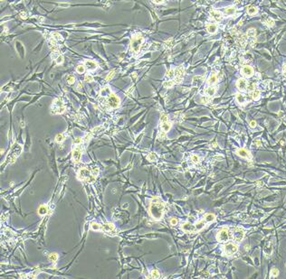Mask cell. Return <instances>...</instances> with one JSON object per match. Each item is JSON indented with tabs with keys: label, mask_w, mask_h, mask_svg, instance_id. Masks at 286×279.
<instances>
[{
	"label": "cell",
	"mask_w": 286,
	"mask_h": 279,
	"mask_svg": "<svg viewBox=\"0 0 286 279\" xmlns=\"http://www.w3.org/2000/svg\"><path fill=\"white\" fill-rule=\"evenodd\" d=\"M250 126H251V127H253V128H254V127H255V126H256V122L254 121V120L251 121V122H250Z\"/></svg>",
	"instance_id": "cell-53"
},
{
	"label": "cell",
	"mask_w": 286,
	"mask_h": 279,
	"mask_svg": "<svg viewBox=\"0 0 286 279\" xmlns=\"http://www.w3.org/2000/svg\"><path fill=\"white\" fill-rule=\"evenodd\" d=\"M163 210H164V203L160 202L158 198H154L152 200V202L150 203V212L151 216L153 217L156 220H159L161 219V217L163 215Z\"/></svg>",
	"instance_id": "cell-1"
},
{
	"label": "cell",
	"mask_w": 286,
	"mask_h": 279,
	"mask_svg": "<svg viewBox=\"0 0 286 279\" xmlns=\"http://www.w3.org/2000/svg\"><path fill=\"white\" fill-rule=\"evenodd\" d=\"M283 73H284V75L286 76V65L284 66V70H283Z\"/></svg>",
	"instance_id": "cell-55"
},
{
	"label": "cell",
	"mask_w": 286,
	"mask_h": 279,
	"mask_svg": "<svg viewBox=\"0 0 286 279\" xmlns=\"http://www.w3.org/2000/svg\"><path fill=\"white\" fill-rule=\"evenodd\" d=\"M57 258H58V255L56 253H52V254L49 255V259L52 262H56Z\"/></svg>",
	"instance_id": "cell-28"
},
{
	"label": "cell",
	"mask_w": 286,
	"mask_h": 279,
	"mask_svg": "<svg viewBox=\"0 0 286 279\" xmlns=\"http://www.w3.org/2000/svg\"><path fill=\"white\" fill-rule=\"evenodd\" d=\"M114 74H115V71H112V72H110L109 75H108V76H107V78H106V81H110V80L113 78Z\"/></svg>",
	"instance_id": "cell-40"
},
{
	"label": "cell",
	"mask_w": 286,
	"mask_h": 279,
	"mask_svg": "<svg viewBox=\"0 0 286 279\" xmlns=\"http://www.w3.org/2000/svg\"><path fill=\"white\" fill-rule=\"evenodd\" d=\"M205 226H206V222H205L204 221H199V222H197V223H196V230H202V229H203V228H204Z\"/></svg>",
	"instance_id": "cell-24"
},
{
	"label": "cell",
	"mask_w": 286,
	"mask_h": 279,
	"mask_svg": "<svg viewBox=\"0 0 286 279\" xmlns=\"http://www.w3.org/2000/svg\"><path fill=\"white\" fill-rule=\"evenodd\" d=\"M225 11H226V13L227 14H233L235 13V12H236V8H235V7H228V8H226V10H225Z\"/></svg>",
	"instance_id": "cell-33"
},
{
	"label": "cell",
	"mask_w": 286,
	"mask_h": 279,
	"mask_svg": "<svg viewBox=\"0 0 286 279\" xmlns=\"http://www.w3.org/2000/svg\"><path fill=\"white\" fill-rule=\"evenodd\" d=\"M237 249H238V248L235 244H227L224 247V252L228 256H230V255L235 254L237 251Z\"/></svg>",
	"instance_id": "cell-8"
},
{
	"label": "cell",
	"mask_w": 286,
	"mask_h": 279,
	"mask_svg": "<svg viewBox=\"0 0 286 279\" xmlns=\"http://www.w3.org/2000/svg\"><path fill=\"white\" fill-rule=\"evenodd\" d=\"M166 75L168 78H172V77L175 76V71L174 70H168V72H167V73H166Z\"/></svg>",
	"instance_id": "cell-37"
},
{
	"label": "cell",
	"mask_w": 286,
	"mask_h": 279,
	"mask_svg": "<svg viewBox=\"0 0 286 279\" xmlns=\"http://www.w3.org/2000/svg\"><path fill=\"white\" fill-rule=\"evenodd\" d=\"M82 137H77L76 139L73 141V144H80V143H82Z\"/></svg>",
	"instance_id": "cell-50"
},
{
	"label": "cell",
	"mask_w": 286,
	"mask_h": 279,
	"mask_svg": "<svg viewBox=\"0 0 286 279\" xmlns=\"http://www.w3.org/2000/svg\"><path fill=\"white\" fill-rule=\"evenodd\" d=\"M120 100L119 99L118 97L116 96L115 94L113 93H110L109 95V98H108V103H109L110 107L112 108H116L119 107V105H120Z\"/></svg>",
	"instance_id": "cell-6"
},
{
	"label": "cell",
	"mask_w": 286,
	"mask_h": 279,
	"mask_svg": "<svg viewBox=\"0 0 286 279\" xmlns=\"http://www.w3.org/2000/svg\"><path fill=\"white\" fill-rule=\"evenodd\" d=\"M183 74H184V69L182 67H178L175 71V75L176 79H182L183 80Z\"/></svg>",
	"instance_id": "cell-17"
},
{
	"label": "cell",
	"mask_w": 286,
	"mask_h": 279,
	"mask_svg": "<svg viewBox=\"0 0 286 279\" xmlns=\"http://www.w3.org/2000/svg\"><path fill=\"white\" fill-rule=\"evenodd\" d=\"M161 128H162V130L164 132H168L171 128V124L169 122H163L162 125H161Z\"/></svg>",
	"instance_id": "cell-19"
},
{
	"label": "cell",
	"mask_w": 286,
	"mask_h": 279,
	"mask_svg": "<svg viewBox=\"0 0 286 279\" xmlns=\"http://www.w3.org/2000/svg\"><path fill=\"white\" fill-rule=\"evenodd\" d=\"M21 16H26V15H25V13H21Z\"/></svg>",
	"instance_id": "cell-57"
},
{
	"label": "cell",
	"mask_w": 286,
	"mask_h": 279,
	"mask_svg": "<svg viewBox=\"0 0 286 279\" xmlns=\"http://www.w3.org/2000/svg\"><path fill=\"white\" fill-rule=\"evenodd\" d=\"M210 14L212 15V17L215 19V20H216V21H221L222 20V14L220 12H218V11H211L210 12Z\"/></svg>",
	"instance_id": "cell-15"
},
{
	"label": "cell",
	"mask_w": 286,
	"mask_h": 279,
	"mask_svg": "<svg viewBox=\"0 0 286 279\" xmlns=\"http://www.w3.org/2000/svg\"><path fill=\"white\" fill-rule=\"evenodd\" d=\"M242 72H243V74H245V76H252L253 73H254V70L250 66H245L242 70Z\"/></svg>",
	"instance_id": "cell-13"
},
{
	"label": "cell",
	"mask_w": 286,
	"mask_h": 279,
	"mask_svg": "<svg viewBox=\"0 0 286 279\" xmlns=\"http://www.w3.org/2000/svg\"><path fill=\"white\" fill-rule=\"evenodd\" d=\"M154 3H156V4H161V3H164V1H154Z\"/></svg>",
	"instance_id": "cell-54"
},
{
	"label": "cell",
	"mask_w": 286,
	"mask_h": 279,
	"mask_svg": "<svg viewBox=\"0 0 286 279\" xmlns=\"http://www.w3.org/2000/svg\"><path fill=\"white\" fill-rule=\"evenodd\" d=\"M85 66H86L89 70H95L97 68V64L92 61H86L85 62Z\"/></svg>",
	"instance_id": "cell-18"
},
{
	"label": "cell",
	"mask_w": 286,
	"mask_h": 279,
	"mask_svg": "<svg viewBox=\"0 0 286 279\" xmlns=\"http://www.w3.org/2000/svg\"><path fill=\"white\" fill-rule=\"evenodd\" d=\"M143 43V37L140 34H137L135 35L131 40V43H130V47H131V50L134 52V53H138L139 50L140 48L141 43Z\"/></svg>",
	"instance_id": "cell-4"
},
{
	"label": "cell",
	"mask_w": 286,
	"mask_h": 279,
	"mask_svg": "<svg viewBox=\"0 0 286 279\" xmlns=\"http://www.w3.org/2000/svg\"><path fill=\"white\" fill-rule=\"evenodd\" d=\"M236 99H237V101H238V102H239L240 104H243V103H245V96H243L242 94H239V93L236 95Z\"/></svg>",
	"instance_id": "cell-26"
},
{
	"label": "cell",
	"mask_w": 286,
	"mask_h": 279,
	"mask_svg": "<svg viewBox=\"0 0 286 279\" xmlns=\"http://www.w3.org/2000/svg\"><path fill=\"white\" fill-rule=\"evenodd\" d=\"M82 157V152L79 148H75L73 151V158L75 163H79Z\"/></svg>",
	"instance_id": "cell-10"
},
{
	"label": "cell",
	"mask_w": 286,
	"mask_h": 279,
	"mask_svg": "<svg viewBox=\"0 0 286 279\" xmlns=\"http://www.w3.org/2000/svg\"><path fill=\"white\" fill-rule=\"evenodd\" d=\"M160 120L163 122H168V115H166V114H162V116L160 117Z\"/></svg>",
	"instance_id": "cell-41"
},
{
	"label": "cell",
	"mask_w": 286,
	"mask_h": 279,
	"mask_svg": "<svg viewBox=\"0 0 286 279\" xmlns=\"http://www.w3.org/2000/svg\"><path fill=\"white\" fill-rule=\"evenodd\" d=\"M74 81H75V80H74V77L72 76V75H70V76L67 78V81H68L70 84H73V82H74Z\"/></svg>",
	"instance_id": "cell-47"
},
{
	"label": "cell",
	"mask_w": 286,
	"mask_h": 279,
	"mask_svg": "<svg viewBox=\"0 0 286 279\" xmlns=\"http://www.w3.org/2000/svg\"><path fill=\"white\" fill-rule=\"evenodd\" d=\"M64 134H57L56 136H55V140H56V142H58V143H61V142H63L64 140Z\"/></svg>",
	"instance_id": "cell-27"
},
{
	"label": "cell",
	"mask_w": 286,
	"mask_h": 279,
	"mask_svg": "<svg viewBox=\"0 0 286 279\" xmlns=\"http://www.w3.org/2000/svg\"><path fill=\"white\" fill-rule=\"evenodd\" d=\"M230 239V232L227 228H224L220 230V232L217 235V240L219 242H226L228 239Z\"/></svg>",
	"instance_id": "cell-5"
},
{
	"label": "cell",
	"mask_w": 286,
	"mask_h": 279,
	"mask_svg": "<svg viewBox=\"0 0 286 279\" xmlns=\"http://www.w3.org/2000/svg\"><path fill=\"white\" fill-rule=\"evenodd\" d=\"M78 87H79V88H82V83H80V84L78 85Z\"/></svg>",
	"instance_id": "cell-58"
},
{
	"label": "cell",
	"mask_w": 286,
	"mask_h": 279,
	"mask_svg": "<svg viewBox=\"0 0 286 279\" xmlns=\"http://www.w3.org/2000/svg\"><path fill=\"white\" fill-rule=\"evenodd\" d=\"M192 161H193L194 163H198V162H199V157H198L197 155L194 154V155L192 156Z\"/></svg>",
	"instance_id": "cell-49"
},
{
	"label": "cell",
	"mask_w": 286,
	"mask_h": 279,
	"mask_svg": "<svg viewBox=\"0 0 286 279\" xmlns=\"http://www.w3.org/2000/svg\"><path fill=\"white\" fill-rule=\"evenodd\" d=\"M115 230V226L112 223H107L103 225V230L104 231H111V230Z\"/></svg>",
	"instance_id": "cell-20"
},
{
	"label": "cell",
	"mask_w": 286,
	"mask_h": 279,
	"mask_svg": "<svg viewBox=\"0 0 286 279\" xmlns=\"http://www.w3.org/2000/svg\"><path fill=\"white\" fill-rule=\"evenodd\" d=\"M174 83H175V81H166V82H164L163 86L165 88H170V87H172L174 85Z\"/></svg>",
	"instance_id": "cell-36"
},
{
	"label": "cell",
	"mask_w": 286,
	"mask_h": 279,
	"mask_svg": "<svg viewBox=\"0 0 286 279\" xmlns=\"http://www.w3.org/2000/svg\"><path fill=\"white\" fill-rule=\"evenodd\" d=\"M256 144H257V145H261V143H260V141H257V142H256Z\"/></svg>",
	"instance_id": "cell-56"
},
{
	"label": "cell",
	"mask_w": 286,
	"mask_h": 279,
	"mask_svg": "<svg viewBox=\"0 0 286 279\" xmlns=\"http://www.w3.org/2000/svg\"><path fill=\"white\" fill-rule=\"evenodd\" d=\"M148 159H149L150 161H151V162H153V161L156 160V154L153 153L150 154H149V156H148Z\"/></svg>",
	"instance_id": "cell-42"
},
{
	"label": "cell",
	"mask_w": 286,
	"mask_h": 279,
	"mask_svg": "<svg viewBox=\"0 0 286 279\" xmlns=\"http://www.w3.org/2000/svg\"><path fill=\"white\" fill-rule=\"evenodd\" d=\"M254 88H255V84H254V83H252V82H251V83H249V84L247 85V90H251V91H252V90H254Z\"/></svg>",
	"instance_id": "cell-43"
},
{
	"label": "cell",
	"mask_w": 286,
	"mask_h": 279,
	"mask_svg": "<svg viewBox=\"0 0 286 279\" xmlns=\"http://www.w3.org/2000/svg\"><path fill=\"white\" fill-rule=\"evenodd\" d=\"M259 97H260V92H259L258 90H254V92H253V94H252V98L254 100H257L259 99Z\"/></svg>",
	"instance_id": "cell-31"
},
{
	"label": "cell",
	"mask_w": 286,
	"mask_h": 279,
	"mask_svg": "<svg viewBox=\"0 0 286 279\" xmlns=\"http://www.w3.org/2000/svg\"><path fill=\"white\" fill-rule=\"evenodd\" d=\"M236 86L240 90H245L247 88V83L244 79H239L236 82Z\"/></svg>",
	"instance_id": "cell-11"
},
{
	"label": "cell",
	"mask_w": 286,
	"mask_h": 279,
	"mask_svg": "<svg viewBox=\"0 0 286 279\" xmlns=\"http://www.w3.org/2000/svg\"><path fill=\"white\" fill-rule=\"evenodd\" d=\"M266 24H267V25L269 26H272L273 24H274V22L272 21V19H270V18H268L267 20H266Z\"/></svg>",
	"instance_id": "cell-48"
},
{
	"label": "cell",
	"mask_w": 286,
	"mask_h": 279,
	"mask_svg": "<svg viewBox=\"0 0 286 279\" xmlns=\"http://www.w3.org/2000/svg\"><path fill=\"white\" fill-rule=\"evenodd\" d=\"M53 108L55 110V113H63L65 110V107L63 104V101L60 99H55L53 104Z\"/></svg>",
	"instance_id": "cell-7"
},
{
	"label": "cell",
	"mask_w": 286,
	"mask_h": 279,
	"mask_svg": "<svg viewBox=\"0 0 286 279\" xmlns=\"http://www.w3.org/2000/svg\"><path fill=\"white\" fill-rule=\"evenodd\" d=\"M205 92H206V95L212 97V96L216 93V89H215V88H207L206 90H205Z\"/></svg>",
	"instance_id": "cell-25"
},
{
	"label": "cell",
	"mask_w": 286,
	"mask_h": 279,
	"mask_svg": "<svg viewBox=\"0 0 286 279\" xmlns=\"http://www.w3.org/2000/svg\"><path fill=\"white\" fill-rule=\"evenodd\" d=\"M257 13V8L256 7H254V6H252V7H249L248 8V14H254Z\"/></svg>",
	"instance_id": "cell-35"
},
{
	"label": "cell",
	"mask_w": 286,
	"mask_h": 279,
	"mask_svg": "<svg viewBox=\"0 0 286 279\" xmlns=\"http://www.w3.org/2000/svg\"><path fill=\"white\" fill-rule=\"evenodd\" d=\"M91 227L93 230H99L100 229V224H98V223H96V222H92Z\"/></svg>",
	"instance_id": "cell-32"
},
{
	"label": "cell",
	"mask_w": 286,
	"mask_h": 279,
	"mask_svg": "<svg viewBox=\"0 0 286 279\" xmlns=\"http://www.w3.org/2000/svg\"><path fill=\"white\" fill-rule=\"evenodd\" d=\"M204 81V77L202 76H196L193 78V86H199L202 84Z\"/></svg>",
	"instance_id": "cell-14"
},
{
	"label": "cell",
	"mask_w": 286,
	"mask_h": 279,
	"mask_svg": "<svg viewBox=\"0 0 286 279\" xmlns=\"http://www.w3.org/2000/svg\"><path fill=\"white\" fill-rule=\"evenodd\" d=\"M236 154H237L238 155H240L241 157L251 158V154H250V153L247 151V150H245V149H239V150H237Z\"/></svg>",
	"instance_id": "cell-12"
},
{
	"label": "cell",
	"mask_w": 286,
	"mask_h": 279,
	"mask_svg": "<svg viewBox=\"0 0 286 279\" xmlns=\"http://www.w3.org/2000/svg\"><path fill=\"white\" fill-rule=\"evenodd\" d=\"M63 62H64V57L62 55H59L58 58L56 59V63L57 64H61V63H63Z\"/></svg>",
	"instance_id": "cell-44"
},
{
	"label": "cell",
	"mask_w": 286,
	"mask_h": 279,
	"mask_svg": "<svg viewBox=\"0 0 286 279\" xmlns=\"http://www.w3.org/2000/svg\"><path fill=\"white\" fill-rule=\"evenodd\" d=\"M244 235H245L244 230L242 229H239V228H236L235 230V232H234V239L236 242H240L244 238Z\"/></svg>",
	"instance_id": "cell-9"
},
{
	"label": "cell",
	"mask_w": 286,
	"mask_h": 279,
	"mask_svg": "<svg viewBox=\"0 0 286 279\" xmlns=\"http://www.w3.org/2000/svg\"><path fill=\"white\" fill-rule=\"evenodd\" d=\"M151 276H152L153 278H159V276H160V275H159V272L157 270V269H155V270L152 271V273H151Z\"/></svg>",
	"instance_id": "cell-34"
},
{
	"label": "cell",
	"mask_w": 286,
	"mask_h": 279,
	"mask_svg": "<svg viewBox=\"0 0 286 279\" xmlns=\"http://www.w3.org/2000/svg\"><path fill=\"white\" fill-rule=\"evenodd\" d=\"M76 70H77V72L79 73H83L84 71H85V69H84V66L83 65H79L77 68H76Z\"/></svg>",
	"instance_id": "cell-39"
},
{
	"label": "cell",
	"mask_w": 286,
	"mask_h": 279,
	"mask_svg": "<svg viewBox=\"0 0 286 279\" xmlns=\"http://www.w3.org/2000/svg\"><path fill=\"white\" fill-rule=\"evenodd\" d=\"M278 274H279V271L277 270V269H275V268H273V269L271 271V275H272V276H277Z\"/></svg>",
	"instance_id": "cell-46"
},
{
	"label": "cell",
	"mask_w": 286,
	"mask_h": 279,
	"mask_svg": "<svg viewBox=\"0 0 286 279\" xmlns=\"http://www.w3.org/2000/svg\"><path fill=\"white\" fill-rule=\"evenodd\" d=\"M22 150H23V147H22L21 144H13L11 149H10L9 153L7 154V157L5 159V165H6L7 164H13V163L15 162V160L20 155V154L22 153Z\"/></svg>",
	"instance_id": "cell-2"
},
{
	"label": "cell",
	"mask_w": 286,
	"mask_h": 279,
	"mask_svg": "<svg viewBox=\"0 0 286 279\" xmlns=\"http://www.w3.org/2000/svg\"><path fill=\"white\" fill-rule=\"evenodd\" d=\"M182 229H183V230H184V231L189 232V231H193V230H195L196 227H194V226L192 225V224H190V223L186 222V223H185V224H183V226H182Z\"/></svg>",
	"instance_id": "cell-16"
},
{
	"label": "cell",
	"mask_w": 286,
	"mask_h": 279,
	"mask_svg": "<svg viewBox=\"0 0 286 279\" xmlns=\"http://www.w3.org/2000/svg\"><path fill=\"white\" fill-rule=\"evenodd\" d=\"M47 211H48L47 206H45V205H42V206H40L39 209H38V213H39V215H45V214L47 213Z\"/></svg>",
	"instance_id": "cell-21"
},
{
	"label": "cell",
	"mask_w": 286,
	"mask_h": 279,
	"mask_svg": "<svg viewBox=\"0 0 286 279\" xmlns=\"http://www.w3.org/2000/svg\"><path fill=\"white\" fill-rule=\"evenodd\" d=\"M206 29H207V31H208L210 34H214V33H216V30H217V26L215 25V24H209V25H207Z\"/></svg>",
	"instance_id": "cell-22"
},
{
	"label": "cell",
	"mask_w": 286,
	"mask_h": 279,
	"mask_svg": "<svg viewBox=\"0 0 286 279\" xmlns=\"http://www.w3.org/2000/svg\"><path fill=\"white\" fill-rule=\"evenodd\" d=\"M215 219H216V216L214 214H212V213H209V214L206 215V217H205V220H206V221H207V222H212V221H215Z\"/></svg>",
	"instance_id": "cell-23"
},
{
	"label": "cell",
	"mask_w": 286,
	"mask_h": 279,
	"mask_svg": "<svg viewBox=\"0 0 286 279\" xmlns=\"http://www.w3.org/2000/svg\"><path fill=\"white\" fill-rule=\"evenodd\" d=\"M247 35L249 37H254L255 36V29L254 28H250L247 31Z\"/></svg>",
	"instance_id": "cell-30"
},
{
	"label": "cell",
	"mask_w": 286,
	"mask_h": 279,
	"mask_svg": "<svg viewBox=\"0 0 286 279\" xmlns=\"http://www.w3.org/2000/svg\"><path fill=\"white\" fill-rule=\"evenodd\" d=\"M216 81H217V77L216 76V75H212V76L209 78L208 84H210V85H211V84H214V83L216 82Z\"/></svg>",
	"instance_id": "cell-29"
},
{
	"label": "cell",
	"mask_w": 286,
	"mask_h": 279,
	"mask_svg": "<svg viewBox=\"0 0 286 279\" xmlns=\"http://www.w3.org/2000/svg\"><path fill=\"white\" fill-rule=\"evenodd\" d=\"M170 223H171V225H176L177 223V220L175 219V218H173V219H171V221H170Z\"/></svg>",
	"instance_id": "cell-52"
},
{
	"label": "cell",
	"mask_w": 286,
	"mask_h": 279,
	"mask_svg": "<svg viewBox=\"0 0 286 279\" xmlns=\"http://www.w3.org/2000/svg\"><path fill=\"white\" fill-rule=\"evenodd\" d=\"M84 81H85V82H92L93 81V77L90 75V74H88L84 78Z\"/></svg>",
	"instance_id": "cell-38"
},
{
	"label": "cell",
	"mask_w": 286,
	"mask_h": 279,
	"mask_svg": "<svg viewBox=\"0 0 286 279\" xmlns=\"http://www.w3.org/2000/svg\"><path fill=\"white\" fill-rule=\"evenodd\" d=\"M209 100H210V99H207V98H206V97H204V98H202V99H201V101H202V102H203L204 104L208 103Z\"/></svg>",
	"instance_id": "cell-51"
},
{
	"label": "cell",
	"mask_w": 286,
	"mask_h": 279,
	"mask_svg": "<svg viewBox=\"0 0 286 279\" xmlns=\"http://www.w3.org/2000/svg\"><path fill=\"white\" fill-rule=\"evenodd\" d=\"M95 174L91 171H89L86 168H82L78 173V179L83 182H88V183H93L95 180Z\"/></svg>",
	"instance_id": "cell-3"
},
{
	"label": "cell",
	"mask_w": 286,
	"mask_h": 279,
	"mask_svg": "<svg viewBox=\"0 0 286 279\" xmlns=\"http://www.w3.org/2000/svg\"><path fill=\"white\" fill-rule=\"evenodd\" d=\"M53 37L56 39V40H62L63 38H62V36L60 35L58 33H55V34H53Z\"/></svg>",
	"instance_id": "cell-45"
}]
</instances>
